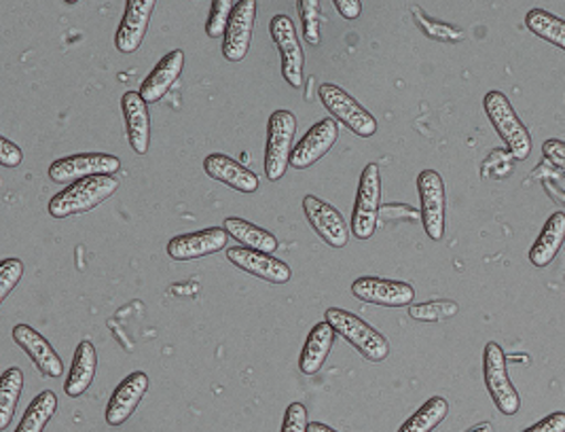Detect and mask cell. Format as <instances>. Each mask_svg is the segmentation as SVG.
Returning <instances> with one entry per match:
<instances>
[{
	"instance_id": "6da1fadb",
	"label": "cell",
	"mask_w": 565,
	"mask_h": 432,
	"mask_svg": "<svg viewBox=\"0 0 565 432\" xmlns=\"http://www.w3.org/2000/svg\"><path fill=\"white\" fill-rule=\"evenodd\" d=\"M119 189V178L89 177L68 185L64 191L53 196L50 214L53 219H68L75 214H85L113 198Z\"/></svg>"
},
{
	"instance_id": "7a4b0ae2",
	"label": "cell",
	"mask_w": 565,
	"mask_h": 432,
	"mask_svg": "<svg viewBox=\"0 0 565 432\" xmlns=\"http://www.w3.org/2000/svg\"><path fill=\"white\" fill-rule=\"evenodd\" d=\"M324 320L369 362L380 365L390 356L386 337L380 330L373 329L369 323H364L356 314L339 307H329Z\"/></svg>"
},
{
	"instance_id": "3957f363",
	"label": "cell",
	"mask_w": 565,
	"mask_h": 432,
	"mask_svg": "<svg viewBox=\"0 0 565 432\" xmlns=\"http://www.w3.org/2000/svg\"><path fill=\"white\" fill-rule=\"evenodd\" d=\"M483 108L488 113L489 122L498 136L509 147L511 157L516 161H525L532 152V134L523 126V122L516 117L513 104L502 92H488L483 98Z\"/></svg>"
},
{
	"instance_id": "277c9868",
	"label": "cell",
	"mask_w": 565,
	"mask_h": 432,
	"mask_svg": "<svg viewBox=\"0 0 565 432\" xmlns=\"http://www.w3.org/2000/svg\"><path fill=\"white\" fill-rule=\"evenodd\" d=\"M295 134H297V117L290 110H274L269 115L267 145H265V177L271 182H278L290 168Z\"/></svg>"
},
{
	"instance_id": "5b68a950",
	"label": "cell",
	"mask_w": 565,
	"mask_h": 432,
	"mask_svg": "<svg viewBox=\"0 0 565 432\" xmlns=\"http://www.w3.org/2000/svg\"><path fill=\"white\" fill-rule=\"evenodd\" d=\"M483 380L498 411L504 415H516L521 409V397L509 378L507 355L495 341H489L483 350Z\"/></svg>"
},
{
	"instance_id": "8992f818",
	"label": "cell",
	"mask_w": 565,
	"mask_h": 432,
	"mask_svg": "<svg viewBox=\"0 0 565 432\" xmlns=\"http://www.w3.org/2000/svg\"><path fill=\"white\" fill-rule=\"evenodd\" d=\"M380 203H382V175L377 164H369L360 175L359 193L352 210L350 231L359 240L373 238L380 223Z\"/></svg>"
},
{
	"instance_id": "52a82bcc",
	"label": "cell",
	"mask_w": 565,
	"mask_h": 432,
	"mask_svg": "<svg viewBox=\"0 0 565 432\" xmlns=\"http://www.w3.org/2000/svg\"><path fill=\"white\" fill-rule=\"evenodd\" d=\"M318 96L334 119L341 126L348 127L350 131H354L360 138H371L377 134V127H380L377 119L339 85H333V83L320 85Z\"/></svg>"
},
{
	"instance_id": "ba28073f",
	"label": "cell",
	"mask_w": 565,
	"mask_h": 432,
	"mask_svg": "<svg viewBox=\"0 0 565 432\" xmlns=\"http://www.w3.org/2000/svg\"><path fill=\"white\" fill-rule=\"evenodd\" d=\"M417 193H419V214L422 225L430 240L440 242L445 238L447 225V189L445 180L437 170H424L417 177Z\"/></svg>"
},
{
	"instance_id": "9c48e42d",
	"label": "cell",
	"mask_w": 565,
	"mask_h": 432,
	"mask_svg": "<svg viewBox=\"0 0 565 432\" xmlns=\"http://www.w3.org/2000/svg\"><path fill=\"white\" fill-rule=\"evenodd\" d=\"M121 170V159L108 152H77L62 157L50 166L53 182H77L89 177H115Z\"/></svg>"
},
{
	"instance_id": "30bf717a",
	"label": "cell",
	"mask_w": 565,
	"mask_h": 432,
	"mask_svg": "<svg viewBox=\"0 0 565 432\" xmlns=\"http://www.w3.org/2000/svg\"><path fill=\"white\" fill-rule=\"evenodd\" d=\"M269 32H271V39L278 48L280 60H282V76L286 78V83L290 87L299 89L306 81V76H303L306 53H303V48L299 43L295 22L284 13L274 15L271 22H269Z\"/></svg>"
},
{
	"instance_id": "8fae6325",
	"label": "cell",
	"mask_w": 565,
	"mask_h": 432,
	"mask_svg": "<svg viewBox=\"0 0 565 432\" xmlns=\"http://www.w3.org/2000/svg\"><path fill=\"white\" fill-rule=\"evenodd\" d=\"M352 295L362 304L382 307H409L415 299V288L403 280L373 278L362 276L352 282Z\"/></svg>"
},
{
	"instance_id": "7c38bea8",
	"label": "cell",
	"mask_w": 565,
	"mask_h": 432,
	"mask_svg": "<svg viewBox=\"0 0 565 432\" xmlns=\"http://www.w3.org/2000/svg\"><path fill=\"white\" fill-rule=\"evenodd\" d=\"M257 22V2L237 0L233 7L227 32L223 36V55L230 62H242L253 43V32Z\"/></svg>"
},
{
	"instance_id": "4fadbf2b",
	"label": "cell",
	"mask_w": 565,
	"mask_h": 432,
	"mask_svg": "<svg viewBox=\"0 0 565 432\" xmlns=\"http://www.w3.org/2000/svg\"><path fill=\"white\" fill-rule=\"evenodd\" d=\"M303 212L311 229L333 249H345L350 242V225L345 223L343 214L333 208L331 203L306 196L303 198Z\"/></svg>"
},
{
	"instance_id": "5bb4252c",
	"label": "cell",
	"mask_w": 565,
	"mask_h": 432,
	"mask_svg": "<svg viewBox=\"0 0 565 432\" xmlns=\"http://www.w3.org/2000/svg\"><path fill=\"white\" fill-rule=\"evenodd\" d=\"M227 238H230V233L223 228H207L193 231V233H182L168 242V254H170V259L180 261V263L204 259L210 254L225 251Z\"/></svg>"
},
{
	"instance_id": "9a60e30c",
	"label": "cell",
	"mask_w": 565,
	"mask_h": 432,
	"mask_svg": "<svg viewBox=\"0 0 565 432\" xmlns=\"http://www.w3.org/2000/svg\"><path fill=\"white\" fill-rule=\"evenodd\" d=\"M339 138V126L334 119H320L309 127L308 134L295 145L290 155V166L295 170H308L316 161H320L331 151Z\"/></svg>"
},
{
	"instance_id": "2e32d148",
	"label": "cell",
	"mask_w": 565,
	"mask_h": 432,
	"mask_svg": "<svg viewBox=\"0 0 565 432\" xmlns=\"http://www.w3.org/2000/svg\"><path fill=\"white\" fill-rule=\"evenodd\" d=\"M147 390H149V376L145 371L129 373L128 378L115 388V392L106 405V411H104L106 424L108 426L126 424L134 415V411L142 403Z\"/></svg>"
},
{
	"instance_id": "e0dca14e",
	"label": "cell",
	"mask_w": 565,
	"mask_h": 432,
	"mask_svg": "<svg viewBox=\"0 0 565 432\" xmlns=\"http://www.w3.org/2000/svg\"><path fill=\"white\" fill-rule=\"evenodd\" d=\"M227 259L242 272H246L255 278L271 282V284H286L288 280L292 278L290 265L271 254L244 249V246H232V249H227Z\"/></svg>"
},
{
	"instance_id": "ac0fdd59",
	"label": "cell",
	"mask_w": 565,
	"mask_h": 432,
	"mask_svg": "<svg viewBox=\"0 0 565 432\" xmlns=\"http://www.w3.org/2000/svg\"><path fill=\"white\" fill-rule=\"evenodd\" d=\"M154 0H128L126 2V13L124 20L119 24V30L115 34V45L121 53H136L140 50L147 30L151 24V15H153Z\"/></svg>"
},
{
	"instance_id": "d6986e66",
	"label": "cell",
	"mask_w": 565,
	"mask_h": 432,
	"mask_svg": "<svg viewBox=\"0 0 565 432\" xmlns=\"http://www.w3.org/2000/svg\"><path fill=\"white\" fill-rule=\"evenodd\" d=\"M13 341L30 356V360L34 362V367L45 376L57 380L64 373V362L53 350L52 344L39 333V330L28 327V325H18L11 330Z\"/></svg>"
},
{
	"instance_id": "ffe728a7",
	"label": "cell",
	"mask_w": 565,
	"mask_h": 432,
	"mask_svg": "<svg viewBox=\"0 0 565 432\" xmlns=\"http://www.w3.org/2000/svg\"><path fill=\"white\" fill-rule=\"evenodd\" d=\"M204 170L210 178L232 187L233 191H239L244 196H253L260 189V180L253 170H248L244 164L235 161L230 155L212 152L204 159Z\"/></svg>"
},
{
	"instance_id": "44dd1931",
	"label": "cell",
	"mask_w": 565,
	"mask_h": 432,
	"mask_svg": "<svg viewBox=\"0 0 565 432\" xmlns=\"http://www.w3.org/2000/svg\"><path fill=\"white\" fill-rule=\"evenodd\" d=\"M121 110L126 119L129 147L138 155H147L151 145V113L149 104L138 92H126L121 98Z\"/></svg>"
},
{
	"instance_id": "7402d4cb",
	"label": "cell",
	"mask_w": 565,
	"mask_h": 432,
	"mask_svg": "<svg viewBox=\"0 0 565 432\" xmlns=\"http://www.w3.org/2000/svg\"><path fill=\"white\" fill-rule=\"evenodd\" d=\"M184 69V53L180 50L170 51L168 55H163L159 60V64L151 71V75L147 76L140 83L138 94L142 96V101L147 104H157L163 101V96L172 89V85L179 81Z\"/></svg>"
},
{
	"instance_id": "603a6c76",
	"label": "cell",
	"mask_w": 565,
	"mask_h": 432,
	"mask_svg": "<svg viewBox=\"0 0 565 432\" xmlns=\"http://www.w3.org/2000/svg\"><path fill=\"white\" fill-rule=\"evenodd\" d=\"M96 369H98V355L92 341H81L75 356H73V365H71V373L64 381V392L71 399H78L83 397L92 381L96 378Z\"/></svg>"
},
{
	"instance_id": "cb8c5ba5",
	"label": "cell",
	"mask_w": 565,
	"mask_h": 432,
	"mask_svg": "<svg viewBox=\"0 0 565 432\" xmlns=\"http://www.w3.org/2000/svg\"><path fill=\"white\" fill-rule=\"evenodd\" d=\"M565 244V212H555L548 217L540 231L539 240L530 249V263L534 267H548L555 256L562 253Z\"/></svg>"
},
{
	"instance_id": "d4e9b609",
	"label": "cell",
	"mask_w": 565,
	"mask_h": 432,
	"mask_svg": "<svg viewBox=\"0 0 565 432\" xmlns=\"http://www.w3.org/2000/svg\"><path fill=\"white\" fill-rule=\"evenodd\" d=\"M334 335L337 333L327 320L318 323L313 329L309 330L306 346L299 356V369L303 376H316L324 367L327 358L333 350Z\"/></svg>"
},
{
	"instance_id": "484cf974",
	"label": "cell",
	"mask_w": 565,
	"mask_h": 432,
	"mask_svg": "<svg viewBox=\"0 0 565 432\" xmlns=\"http://www.w3.org/2000/svg\"><path fill=\"white\" fill-rule=\"evenodd\" d=\"M223 229L230 233V238H233L235 242H239L244 249H253V251H260V253H276L280 242L278 238L267 231V229L258 228L250 221H244L239 217H227Z\"/></svg>"
},
{
	"instance_id": "4316f807",
	"label": "cell",
	"mask_w": 565,
	"mask_h": 432,
	"mask_svg": "<svg viewBox=\"0 0 565 432\" xmlns=\"http://www.w3.org/2000/svg\"><path fill=\"white\" fill-rule=\"evenodd\" d=\"M24 392V373L18 367H9L0 376V431L11 424L20 397Z\"/></svg>"
},
{
	"instance_id": "83f0119b",
	"label": "cell",
	"mask_w": 565,
	"mask_h": 432,
	"mask_svg": "<svg viewBox=\"0 0 565 432\" xmlns=\"http://www.w3.org/2000/svg\"><path fill=\"white\" fill-rule=\"evenodd\" d=\"M525 25L542 41L565 51V20L548 13L546 9H532L525 15Z\"/></svg>"
},
{
	"instance_id": "f1b7e54d",
	"label": "cell",
	"mask_w": 565,
	"mask_h": 432,
	"mask_svg": "<svg viewBox=\"0 0 565 432\" xmlns=\"http://www.w3.org/2000/svg\"><path fill=\"white\" fill-rule=\"evenodd\" d=\"M57 413V397L52 390H43L36 399L28 405L26 413L15 432H43Z\"/></svg>"
},
{
	"instance_id": "f546056e",
	"label": "cell",
	"mask_w": 565,
	"mask_h": 432,
	"mask_svg": "<svg viewBox=\"0 0 565 432\" xmlns=\"http://www.w3.org/2000/svg\"><path fill=\"white\" fill-rule=\"evenodd\" d=\"M449 415V405L443 397H433L419 407L398 432H433Z\"/></svg>"
},
{
	"instance_id": "4dcf8cb0",
	"label": "cell",
	"mask_w": 565,
	"mask_h": 432,
	"mask_svg": "<svg viewBox=\"0 0 565 432\" xmlns=\"http://www.w3.org/2000/svg\"><path fill=\"white\" fill-rule=\"evenodd\" d=\"M460 314V305L451 299H435L424 304L409 305V316L419 323H440Z\"/></svg>"
},
{
	"instance_id": "1f68e13d",
	"label": "cell",
	"mask_w": 565,
	"mask_h": 432,
	"mask_svg": "<svg viewBox=\"0 0 565 432\" xmlns=\"http://www.w3.org/2000/svg\"><path fill=\"white\" fill-rule=\"evenodd\" d=\"M413 18L417 20V24L422 28V32L433 39V41H443V43H458L460 39H463V32L460 28L451 24H443L437 22L433 18H428L422 9L413 7Z\"/></svg>"
},
{
	"instance_id": "d6a6232c",
	"label": "cell",
	"mask_w": 565,
	"mask_h": 432,
	"mask_svg": "<svg viewBox=\"0 0 565 432\" xmlns=\"http://www.w3.org/2000/svg\"><path fill=\"white\" fill-rule=\"evenodd\" d=\"M297 9H299L301 24H303L306 43L318 48L320 45V2L318 0H299Z\"/></svg>"
},
{
	"instance_id": "836d02e7",
	"label": "cell",
	"mask_w": 565,
	"mask_h": 432,
	"mask_svg": "<svg viewBox=\"0 0 565 432\" xmlns=\"http://www.w3.org/2000/svg\"><path fill=\"white\" fill-rule=\"evenodd\" d=\"M233 7H235V2H232V0H214L210 4V18H207L206 24V34L210 39L225 36Z\"/></svg>"
},
{
	"instance_id": "e575fe53",
	"label": "cell",
	"mask_w": 565,
	"mask_h": 432,
	"mask_svg": "<svg viewBox=\"0 0 565 432\" xmlns=\"http://www.w3.org/2000/svg\"><path fill=\"white\" fill-rule=\"evenodd\" d=\"M24 263L20 259H2L0 261V302H7L18 282L24 278Z\"/></svg>"
},
{
	"instance_id": "d590c367",
	"label": "cell",
	"mask_w": 565,
	"mask_h": 432,
	"mask_svg": "<svg viewBox=\"0 0 565 432\" xmlns=\"http://www.w3.org/2000/svg\"><path fill=\"white\" fill-rule=\"evenodd\" d=\"M308 409L303 403H290L284 413L282 432H308Z\"/></svg>"
},
{
	"instance_id": "8d00e7d4",
	"label": "cell",
	"mask_w": 565,
	"mask_h": 432,
	"mask_svg": "<svg viewBox=\"0 0 565 432\" xmlns=\"http://www.w3.org/2000/svg\"><path fill=\"white\" fill-rule=\"evenodd\" d=\"M22 161H24V151L15 143H11L2 136L0 138V164H2V168H18Z\"/></svg>"
},
{
	"instance_id": "74e56055",
	"label": "cell",
	"mask_w": 565,
	"mask_h": 432,
	"mask_svg": "<svg viewBox=\"0 0 565 432\" xmlns=\"http://www.w3.org/2000/svg\"><path fill=\"white\" fill-rule=\"evenodd\" d=\"M542 155L555 166L559 168L562 172H565V143L564 140H557V138H548L544 145H542Z\"/></svg>"
},
{
	"instance_id": "f35d334b",
	"label": "cell",
	"mask_w": 565,
	"mask_h": 432,
	"mask_svg": "<svg viewBox=\"0 0 565 432\" xmlns=\"http://www.w3.org/2000/svg\"><path fill=\"white\" fill-rule=\"evenodd\" d=\"M523 432H565V413L564 411H555V413L542 418L534 426H530Z\"/></svg>"
},
{
	"instance_id": "ab89813d",
	"label": "cell",
	"mask_w": 565,
	"mask_h": 432,
	"mask_svg": "<svg viewBox=\"0 0 565 432\" xmlns=\"http://www.w3.org/2000/svg\"><path fill=\"white\" fill-rule=\"evenodd\" d=\"M334 9L339 11L341 18L345 20H356L362 13V2L360 0H334Z\"/></svg>"
},
{
	"instance_id": "60d3db41",
	"label": "cell",
	"mask_w": 565,
	"mask_h": 432,
	"mask_svg": "<svg viewBox=\"0 0 565 432\" xmlns=\"http://www.w3.org/2000/svg\"><path fill=\"white\" fill-rule=\"evenodd\" d=\"M308 432H337L331 426L322 424V422H309Z\"/></svg>"
},
{
	"instance_id": "b9f144b4",
	"label": "cell",
	"mask_w": 565,
	"mask_h": 432,
	"mask_svg": "<svg viewBox=\"0 0 565 432\" xmlns=\"http://www.w3.org/2000/svg\"><path fill=\"white\" fill-rule=\"evenodd\" d=\"M466 432H493V429H491L489 422H481V424H477V426H472L470 431Z\"/></svg>"
}]
</instances>
